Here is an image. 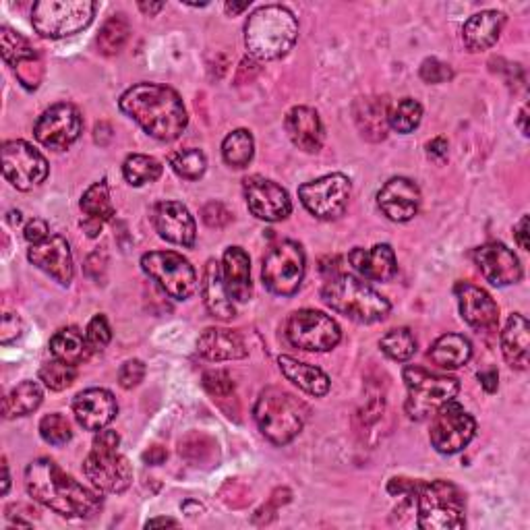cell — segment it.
<instances>
[{"instance_id": "cell-44", "label": "cell", "mask_w": 530, "mask_h": 530, "mask_svg": "<svg viewBox=\"0 0 530 530\" xmlns=\"http://www.w3.org/2000/svg\"><path fill=\"white\" fill-rule=\"evenodd\" d=\"M75 377H77L75 365L63 363L58 359H52L40 367V381H44V386L52 392H63L71 388Z\"/></svg>"}, {"instance_id": "cell-29", "label": "cell", "mask_w": 530, "mask_h": 530, "mask_svg": "<svg viewBox=\"0 0 530 530\" xmlns=\"http://www.w3.org/2000/svg\"><path fill=\"white\" fill-rule=\"evenodd\" d=\"M201 294H203L205 307H208V311L214 317L228 321L237 315V307H234V301L230 299L224 278H222V265L214 259H210L208 265H205V270H203Z\"/></svg>"}, {"instance_id": "cell-1", "label": "cell", "mask_w": 530, "mask_h": 530, "mask_svg": "<svg viewBox=\"0 0 530 530\" xmlns=\"http://www.w3.org/2000/svg\"><path fill=\"white\" fill-rule=\"evenodd\" d=\"M25 487L38 504L65 518H92L102 510V497L50 458H38L25 468Z\"/></svg>"}, {"instance_id": "cell-40", "label": "cell", "mask_w": 530, "mask_h": 530, "mask_svg": "<svg viewBox=\"0 0 530 530\" xmlns=\"http://www.w3.org/2000/svg\"><path fill=\"white\" fill-rule=\"evenodd\" d=\"M123 174L129 185L143 187L147 183H154L162 176V164L156 158L133 154L123 164Z\"/></svg>"}, {"instance_id": "cell-34", "label": "cell", "mask_w": 530, "mask_h": 530, "mask_svg": "<svg viewBox=\"0 0 530 530\" xmlns=\"http://www.w3.org/2000/svg\"><path fill=\"white\" fill-rule=\"evenodd\" d=\"M50 352L54 359L77 367L90 359L94 350L90 342H87L85 334H81L77 328H65V330H58L50 338Z\"/></svg>"}, {"instance_id": "cell-31", "label": "cell", "mask_w": 530, "mask_h": 530, "mask_svg": "<svg viewBox=\"0 0 530 530\" xmlns=\"http://www.w3.org/2000/svg\"><path fill=\"white\" fill-rule=\"evenodd\" d=\"M528 350H530V323L524 315L514 313L508 319V326L502 334V352L504 359L512 369H528Z\"/></svg>"}, {"instance_id": "cell-12", "label": "cell", "mask_w": 530, "mask_h": 530, "mask_svg": "<svg viewBox=\"0 0 530 530\" xmlns=\"http://www.w3.org/2000/svg\"><path fill=\"white\" fill-rule=\"evenodd\" d=\"M475 433H477V421L468 415L464 406L450 400L435 410L429 437H431V446L439 454L452 456L462 452L470 441H473Z\"/></svg>"}, {"instance_id": "cell-25", "label": "cell", "mask_w": 530, "mask_h": 530, "mask_svg": "<svg viewBox=\"0 0 530 530\" xmlns=\"http://www.w3.org/2000/svg\"><path fill=\"white\" fill-rule=\"evenodd\" d=\"M348 261L365 280L388 282L396 276L398 263L390 245H375L371 249H352Z\"/></svg>"}, {"instance_id": "cell-41", "label": "cell", "mask_w": 530, "mask_h": 530, "mask_svg": "<svg viewBox=\"0 0 530 530\" xmlns=\"http://www.w3.org/2000/svg\"><path fill=\"white\" fill-rule=\"evenodd\" d=\"M0 50H3L5 63L11 67H17L19 63L29 61V58L40 56L32 44L7 25L0 27Z\"/></svg>"}, {"instance_id": "cell-37", "label": "cell", "mask_w": 530, "mask_h": 530, "mask_svg": "<svg viewBox=\"0 0 530 530\" xmlns=\"http://www.w3.org/2000/svg\"><path fill=\"white\" fill-rule=\"evenodd\" d=\"M81 212L85 218L96 222H108L114 218V203L110 199V189L106 181L94 183L81 197Z\"/></svg>"}, {"instance_id": "cell-36", "label": "cell", "mask_w": 530, "mask_h": 530, "mask_svg": "<svg viewBox=\"0 0 530 530\" xmlns=\"http://www.w3.org/2000/svg\"><path fill=\"white\" fill-rule=\"evenodd\" d=\"M131 36V25L129 19L123 13H116L112 15L100 29V36H98V50L104 56H114L119 54L125 44L129 42Z\"/></svg>"}, {"instance_id": "cell-8", "label": "cell", "mask_w": 530, "mask_h": 530, "mask_svg": "<svg viewBox=\"0 0 530 530\" xmlns=\"http://www.w3.org/2000/svg\"><path fill=\"white\" fill-rule=\"evenodd\" d=\"M96 3L92 0H40L32 9L36 34L48 40L75 36L94 21Z\"/></svg>"}, {"instance_id": "cell-56", "label": "cell", "mask_w": 530, "mask_h": 530, "mask_svg": "<svg viewBox=\"0 0 530 530\" xmlns=\"http://www.w3.org/2000/svg\"><path fill=\"white\" fill-rule=\"evenodd\" d=\"M514 239L520 245V249L528 251V216H522L520 222L514 226Z\"/></svg>"}, {"instance_id": "cell-13", "label": "cell", "mask_w": 530, "mask_h": 530, "mask_svg": "<svg viewBox=\"0 0 530 530\" xmlns=\"http://www.w3.org/2000/svg\"><path fill=\"white\" fill-rule=\"evenodd\" d=\"M286 338L294 348L307 352H328L338 346L342 332L330 315L303 309L290 315L286 323Z\"/></svg>"}, {"instance_id": "cell-47", "label": "cell", "mask_w": 530, "mask_h": 530, "mask_svg": "<svg viewBox=\"0 0 530 530\" xmlns=\"http://www.w3.org/2000/svg\"><path fill=\"white\" fill-rule=\"evenodd\" d=\"M15 73H17V79L21 81L23 87H27V90H36V87L42 81V75H44V67H42L40 56L29 58V61L19 63L15 67Z\"/></svg>"}, {"instance_id": "cell-19", "label": "cell", "mask_w": 530, "mask_h": 530, "mask_svg": "<svg viewBox=\"0 0 530 530\" xmlns=\"http://www.w3.org/2000/svg\"><path fill=\"white\" fill-rule=\"evenodd\" d=\"M377 205L392 222H408L419 214L421 189L415 181L396 176L377 193Z\"/></svg>"}, {"instance_id": "cell-18", "label": "cell", "mask_w": 530, "mask_h": 530, "mask_svg": "<svg viewBox=\"0 0 530 530\" xmlns=\"http://www.w3.org/2000/svg\"><path fill=\"white\" fill-rule=\"evenodd\" d=\"M27 259L32 261L38 270L54 278L58 284L69 286L73 282L75 265H73L71 247L67 239L58 237V234H50L46 241L29 247Z\"/></svg>"}, {"instance_id": "cell-46", "label": "cell", "mask_w": 530, "mask_h": 530, "mask_svg": "<svg viewBox=\"0 0 530 530\" xmlns=\"http://www.w3.org/2000/svg\"><path fill=\"white\" fill-rule=\"evenodd\" d=\"M87 342H90L92 350L94 352H102L110 340H112V332H110V326H108V319L104 315H96L92 321H90V326H87Z\"/></svg>"}, {"instance_id": "cell-50", "label": "cell", "mask_w": 530, "mask_h": 530, "mask_svg": "<svg viewBox=\"0 0 530 530\" xmlns=\"http://www.w3.org/2000/svg\"><path fill=\"white\" fill-rule=\"evenodd\" d=\"M145 377V365L137 359L133 361H127L121 371H119V384L125 388V390H133L137 388L141 381Z\"/></svg>"}, {"instance_id": "cell-63", "label": "cell", "mask_w": 530, "mask_h": 530, "mask_svg": "<svg viewBox=\"0 0 530 530\" xmlns=\"http://www.w3.org/2000/svg\"><path fill=\"white\" fill-rule=\"evenodd\" d=\"M526 119H528V108L524 106V108H522V112H520V121H518V123H520V129H522V133H524V135H528V127H526Z\"/></svg>"}, {"instance_id": "cell-52", "label": "cell", "mask_w": 530, "mask_h": 530, "mask_svg": "<svg viewBox=\"0 0 530 530\" xmlns=\"http://www.w3.org/2000/svg\"><path fill=\"white\" fill-rule=\"evenodd\" d=\"M23 330V323L15 313H7L3 317V323H0V344H11L13 340H17L21 336Z\"/></svg>"}, {"instance_id": "cell-5", "label": "cell", "mask_w": 530, "mask_h": 530, "mask_svg": "<svg viewBox=\"0 0 530 530\" xmlns=\"http://www.w3.org/2000/svg\"><path fill=\"white\" fill-rule=\"evenodd\" d=\"M121 437L116 431L102 429L96 433L92 452L83 462L87 481L104 493H123L133 483V468L127 456L121 454Z\"/></svg>"}, {"instance_id": "cell-21", "label": "cell", "mask_w": 530, "mask_h": 530, "mask_svg": "<svg viewBox=\"0 0 530 530\" xmlns=\"http://www.w3.org/2000/svg\"><path fill=\"white\" fill-rule=\"evenodd\" d=\"M475 263L493 286H512L522 278V265L512 249L502 243H487L475 251Z\"/></svg>"}, {"instance_id": "cell-55", "label": "cell", "mask_w": 530, "mask_h": 530, "mask_svg": "<svg viewBox=\"0 0 530 530\" xmlns=\"http://www.w3.org/2000/svg\"><path fill=\"white\" fill-rule=\"evenodd\" d=\"M421 483H415V481H408V479H392L390 485H388V491L392 495H415V491L419 489Z\"/></svg>"}, {"instance_id": "cell-7", "label": "cell", "mask_w": 530, "mask_h": 530, "mask_svg": "<svg viewBox=\"0 0 530 530\" xmlns=\"http://www.w3.org/2000/svg\"><path fill=\"white\" fill-rule=\"evenodd\" d=\"M419 528L423 530H456L464 528V495L450 481L421 483L415 491Z\"/></svg>"}, {"instance_id": "cell-42", "label": "cell", "mask_w": 530, "mask_h": 530, "mask_svg": "<svg viewBox=\"0 0 530 530\" xmlns=\"http://www.w3.org/2000/svg\"><path fill=\"white\" fill-rule=\"evenodd\" d=\"M379 348L384 350V355L390 357L392 361L404 363V361H410L412 357H415L417 340H415V336H412V332L408 328H396V330H390L384 338H381Z\"/></svg>"}, {"instance_id": "cell-59", "label": "cell", "mask_w": 530, "mask_h": 530, "mask_svg": "<svg viewBox=\"0 0 530 530\" xmlns=\"http://www.w3.org/2000/svg\"><path fill=\"white\" fill-rule=\"evenodd\" d=\"M139 9L145 13V15H156L164 9V3H139Z\"/></svg>"}, {"instance_id": "cell-35", "label": "cell", "mask_w": 530, "mask_h": 530, "mask_svg": "<svg viewBox=\"0 0 530 530\" xmlns=\"http://www.w3.org/2000/svg\"><path fill=\"white\" fill-rule=\"evenodd\" d=\"M44 400V392L40 384L36 381H23L17 388H13L5 400H3V415L5 419H15V417H27L32 415L34 410L40 408Z\"/></svg>"}, {"instance_id": "cell-57", "label": "cell", "mask_w": 530, "mask_h": 530, "mask_svg": "<svg viewBox=\"0 0 530 530\" xmlns=\"http://www.w3.org/2000/svg\"><path fill=\"white\" fill-rule=\"evenodd\" d=\"M102 222H96V220H90V218H83L81 220V228L87 232V237H92V239H96L98 237V234L102 232Z\"/></svg>"}, {"instance_id": "cell-22", "label": "cell", "mask_w": 530, "mask_h": 530, "mask_svg": "<svg viewBox=\"0 0 530 530\" xmlns=\"http://www.w3.org/2000/svg\"><path fill=\"white\" fill-rule=\"evenodd\" d=\"M73 415L85 431H102L106 429L116 415H119V404L116 398L102 388H92L79 392L73 400Z\"/></svg>"}, {"instance_id": "cell-51", "label": "cell", "mask_w": 530, "mask_h": 530, "mask_svg": "<svg viewBox=\"0 0 530 530\" xmlns=\"http://www.w3.org/2000/svg\"><path fill=\"white\" fill-rule=\"evenodd\" d=\"M201 216H203V222L212 228H222L232 220V214L228 212L226 205L220 201H212V203L205 205Z\"/></svg>"}, {"instance_id": "cell-16", "label": "cell", "mask_w": 530, "mask_h": 530, "mask_svg": "<svg viewBox=\"0 0 530 530\" xmlns=\"http://www.w3.org/2000/svg\"><path fill=\"white\" fill-rule=\"evenodd\" d=\"M83 131L81 112L73 104H56L48 108L36 123V139L48 150L63 152L71 147Z\"/></svg>"}, {"instance_id": "cell-54", "label": "cell", "mask_w": 530, "mask_h": 530, "mask_svg": "<svg viewBox=\"0 0 530 530\" xmlns=\"http://www.w3.org/2000/svg\"><path fill=\"white\" fill-rule=\"evenodd\" d=\"M427 156L435 162H446L448 160V141L444 137H435L427 143Z\"/></svg>"}, {"instance_id": "cell-53", "label": "cell", "mask_w": 530, "mask_h": 530, "mask_svg": "<svg viewBox=\"0 0 530 530\" xmlns=\"http://www.w3.org/2000/svg\"><path fill=\"white\" fill-rule=\"evenodd\" d=\"M23 234H25V241L27 243L36 245V243H42V241H46L50 237V228H48V224L44 220L34 218V220L27 222Z\"/></svg>"}, {"instance_id": "cell-26", "label": "cell", "mask_w": 530, "mask_h": 530, "mask_svg": "<svg viewBox=\"0 0 530 530\" xmlns=\"http://www.w3.org/2000/svg\"><path fill=\"white\" fill-rule=\"evenodd\" d=\"M197 352L208 361H239L249 355L243 338L232 330L208 328L197 340Z\"/></svg>"}, {"instance_id": "cell-32", "label": "cell", "mask_w": 530, "mask_h": 530, "mask_svg": "<svg viewBox=\"0 0 530 530\" xmlns=\"http://www.w3.org/2000/svg\"><path fill=\"white\" fill-rule=\"evenodd\" d=\"M355 123L369 141H384L388 135V104L379 98H361L355 108Z\"/></svg>"}, {"instance_id": "cell-49", "label": "cell", "mask_w": 530, "mask_h": 530, "mask_svg": "<svg viewBox=\"0 0 530 530\" xmlns=\"http://www.w3.org/2000/svg\"><path fill=\"white\" fill-rule=\"evenodd\" d=\"M421 79L425 83H446L448 79H452V69L450 65L437 61V58H427L421 65Z\"/></svg>"}, {"instance_id": "cell-10", "label": "cell", "mask_w": 530, "mask_h": 530, "mask_svg": "<svg viewBox=\"0 0 530 530\" xmlns=\"http://www.w3.org/2000/svg\"><path fill=\"white\" fill-rule=\"evenodd\" d=\"M305 268L303 247L294 241H282L265 255L261 278L265 288L278 294V297H292L303 284Z\"/></svg>"}, {"instance_id": "cell-43", "label": "cell", "mask_w": 530, "mask_h": 530, "mask_svg": "<svg viewBox=\"0 0 530 530\" xmlns=\"http://www.w3.org/2000/svg\"><path fill=\"white\" fill-rule=\"evenodd\" d=\"M170 166L181 179L199 181L205 174V168H208V160L197 147H187V150H179L170 156Z\"/></svg>"}, {"instance_id": "cell-45", "label": "cell", "mask_w": 530, "mask_h": 530, "mask_svg": "<svg viewBox=\"0 0 530 530\" xmlns=\"http://www.w3.org/2000/svg\"><path fill=\"white\" fill-rule=\"evenodd\" d=\"M40 435H42V439L46 441V444H50V446H65L71 441L73 431H71L69 421L63 415H58V412H52V415H46L40 421Z\"/></svg>"}, {"instance_id": "cell-60", "label": "cell", "mask_w": 530, "mask_h": 530, "mask_svg": "<svg viewBox=\"0 0 530 530\" xmlns=\"http://www.w3.org/2000/svg\"><path fill=\"white\" fill-rule=\"evenodd\" d=\"M249 5H251V0H249V3H241V5H237V3H226V13L228 15H239V13L247 11Z\"/></svg>"}, {"instance_id": "cell-2", "label": "cell", "mask_w": 530, "mask_h": 530, "mask_svg": "<svg viewBox=\"0 0 530 530\" xmlns=\"http://www.w3.org/2000/svg\"><path fill=\"white\" fill-rule=\"evenodd\" d=\"M121 110L147 135L160 141H174L187 129V108L172 87L158 83H137L119 100Z\"/></svg>"}, {"instance_id": "cell-39", "label": "cell", "mask_w": 530, "mask_h": 530, "mask_svg": "<svg viewBox=\"0 0 530 530\" xmlns=\"http://www.w3.org/2000/svg\"><path fill=\"white\" fill-rule=\"evenodd\" d=\"M423 106L415 98H402L388 106V127L408 135L421 125Z\"/></svg>"}, {"instance_id": "cell-58", "label": "cell", "mask_w": 530, "mask_h": 530, "mask_svg": "<svg viewBox=\"0 0 530 530\" xmlns=\"http://www.w3.org/2000/svg\"><path fill=\"white\" fill-rule=\"evenodd\" d=\"M479 379H481V384H483V388L491 394V392H495L497 390V373L495 371H489V373H481L479 375Z\"/></svg>"}, {"instance_id": "cell-6", "label": "cell", "mask_w": 530, "mask_h": 530, "mask_svg": "<svg viewBox=\"0 0 530 530\" xmlns=\"http://www.w3.org/2000/svg\"><path fill=\"white\" fill-rule=\"evenodd\" d=\"M253 415L259 431L272 444L286 446L303 431L307 408L292 394L280 388H268L259 394Z\"/></svg>"}, {"instance_id": "cell-38", "label": "cell", "mask_w": 530, "mask_h": 530, "mask_svg": "<svg viewBox=\"0 0 530 530\" xmlns=\"http://www.w3.org/2000/svg\"><path fill=\"white\" fill-rule=\"evenodd\" d=\"M255 154V141L247 129L232 131L222 143V156L224 162L232 168H245L253 160Z\"/></svg>"}, {"instance_id": "cell-14", "label": "cell", "mask_w": 530, "mask_h": 530, "mask_svg": "<svg viewBox=\"0 0 530 530\" xmlns=\"http://www.w3.org/2000/svg\"><path fill=\"white\" fill-rule=\"evenodd\" d=\"M350 181L344 174H328L317 181L305 183L299 189V197L305 208L319 220H336L340 218L350 201Z\"/></svg>"}, {"instance_id": "cell-3", "label": "cell", "mask_w": 530, "mask_h": 530, "mask_svg": "<svg viewBox=\"0 0 530 530\" xmlns=\"http://www.w3.org/2000/svg\"><path fill=\"white\" fill-rule=\"evenodd\" d=\"M297 38V17L280 5L253 11L245 23V46L257 61H278L297 44Z\"/></svg>"}, {"instance_id": "cell-4", "label": "cell", "mask_w": 530, "mask_h": 530, "mask_svg": "<svg viewBox=\"0 0 530 530\" xmlns=\"http://www.w3.org/2000/svg\"><path fill=\"white\" fill-rule=\"evenodd\" d=\"M321 299L336 313L357 321L377 323L390 315V301L357 276H332L321 290Z\"/></svg>"}, {"instance_id": "cell-24", "label": "cell", "mask_w": 530, "mask_h": 530, "mask_svg": "<svg viewBox=\"0 0 530 530\" xmlns=\"http://www.w3.org/2000/svg\"><path fill=\"white\" fill-rule=\"evenodd\" d=\"M286 133L290 141L307 154H315L323 145V125L317 110L309 106H297L286 114Z\"/></svg>"}, {"instance_id": "cell-27", "label": "cell", "mask_w": 530, "mask_h": 530, "mask_svg": "<svg viewBox=\"0 0 530 530\" xmlns=\"http://www.w3.org/2000/svg\"><path fill=\"white\" fill-rule=\"evenodd\" d=\"M504 25H506V15L499 11H481L473 15L464 23L462 29L464 46L470 52L489 50L499 40V36H502Z\"/></svg>"}, {"instance_id": "cell-33", "label": "cell", "mask_w": 530, "mask_h": 530, "mask_svg": "<svg viewBox=\"0 0 530 530\" xmlns=\"http://www.w3.org/2000/svg\"><path fill=\"white\" fill-rule=\"evenodd\" d=\"M473 357V344L460 334H446L433 342L429 359L439 369H460Z\"/></svg>"}, {"instance_id": "cell-15", "label": "cell", "mask_w": 530, "mask_h": 530, "mask_svg": "<svg viewBox=\"0 0 530 530\" xmlns=\"http://www.w3.org/2000/svg\"><path fill=\"white\" fill-rule=\"evenodd\" d=\"M5 179L19 191H29L48 179V162L27 141L15 139L3 145Z\"/></svg>"}, {"instance_id": "cell-17", "label": "cell", "mask_w": 530, "mask_h": 530, "mask_svg": "<svg viewBox=\"0 0 530 530\" xmlns=\"http://www.w3.org/2000/svg\"><path fill=\"white\" fill-rule=\"evenodd\" d=\"M245 199L249 212L265 222L286 220L292 212V203L288 193L274 181L265 176H249L245 181Z\"/></svg>"}, {"instance_id": "cell-62", "label": "cell", "mask_w": 530, "mask_h": 530, "mask_svg": "<svg viewBox=\"0 0 530 530\" xmlns=\"http://www.w3.org/2000/svg\"><path fill=\"white\" fill-rule=\"evenodd\" d=\"M9 485H11V477H9V464H7V460H3V493H9Z\"/></svg>"}, {"instance_id": "cell-48", "label": "cell", "mask_w": 530, "mask_h": 530, "mask_svg": "<svg viewBox=\"0 0 530 530\" xmlns=\"http://www.w3.org/2000/svg\"><path fill=\"white\" fill-rule=\"evenodd\" d=\"M203 388L216 398H228L234 392V384L226 371H208L203 375Z\"/></svg>"}, {"instance_id": "cell-20", "label": "cell", "mask_w": 530, "mask_h": 530, "mask_svg": "<svg viewBox=\"0 0 530 530\" xmlns=\"http://www.w3.org/2000/svg\"><path fill=\"white\" fill-rule=\"evenodd\" d=\"M154 226L160 237L172 245L193 247L197 239V228L191 212L179 201H160L154 214Z\"/></svg>"}, {"instance_id": "cell-23", "label": "cell", "mask_w": 530, "mask_h": 530, "mask_svg": "<svg viewBox=\"0 0 530 530\" xmlns=\"http://www.w3.org/2000/svg\"><path fill=\"white\" fill-rule=\"evenodd\" d=\"M456 297L462 319L468 323L470 328L477 330H489L497 326L499 321V309L497 303L491 299V294L475 284L460 282L456 286Z\"/></svg>"}, {"instance_id": "cell-11", "label": "cell", "mask_w": 530, "mask_h": 530, "mask_svg": "<svg viewBox=\"0 0 530 530\" xmlns=\"http://www.w3.org/2000/svg\"><path fill=\"white\" fill-rule=\"evenodd\" d=\"M141 270L176 301L191 299L197 290V274L189 259L174 251H152L141 257Z\"/></svg>"}, {"instance_id": "cell-30", "label": "cell", "mask_w": 530, "mask_h": 530, "mask_svg": "<svg viewBox=\"0 0 530 530\" xmlns=\"http://www.w3.org/2000/svg\"><path fill=\"white\" fill-rule=\"evenodd\" d=\"M278 365H280L282 375L288 381H292V384L297 386L299 390H303L305 394L321 398L330 392V377L323 373L319 367L301 363V361L286 357V355L278 359Z\"/></svg>"}, {"instance_id": "cell-28", "label": "cell", "mask_w": 530, "mask_h": 530, "mask_svg": "<svg viewBox=\"0 0 530 530\" xmlns=\"http://www.w3.org/2000/svg\"><path fill=\"white\" fill-rule=\"evenodd\" d=\"M222 278L232 301L247 303L251 299V261L241 247L226 249L222 257Z\"/></svg>"}, {"instance_id": "cell-9", "label": "cell", "mask_w": 530, "mask_h": 530, "mask_svg": "<svg viewBox=\"0 0 530 530\" xmlns=\"http://www.w3.org/2000/svg\"><path fill=\"white\" fill-rule=\"evenodd\" d=\"M402 377L408 388L406 412L410 419L417 421L433 417L441 404L454 400L460 392L458 379L435 375L421 367H406Z\"/></svg>"}, {"instance_id": "cell-61", "label": "cell", "mask_w": 530, "mask_h": 530, "mask_svg": "<svg viewBox=\"0 0 530 530\" xmlns=\"http://www.w3.org/2000/svg\"><path fill=\"white\" fill-rule=\"evenodd\" d=\"M147 528H154V526H179V522L172 520V518H156V520H150L145 524Z\"/></svg>"}]
</instances>
